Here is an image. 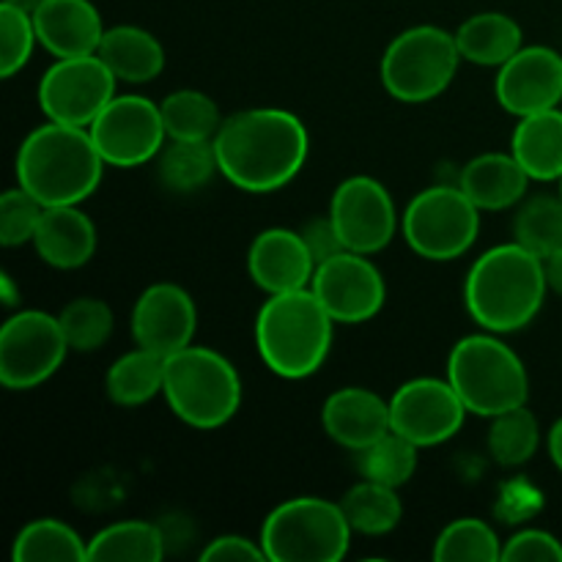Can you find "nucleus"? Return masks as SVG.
<instances>
[{
	"label": "nucleus",
	"mask_w": 562,
	"mask_h": 562,
	"mask_svg": "<svg viewBox=\"0 0 562 562\" xmlns=\"http://www.w3.org/2000/svg\"><path fill=\"white\" fill-rule=\"evenodd\" d=\"M510 154L536 181L562 179V110L525 115L514 132Z\"/></svg>",
	"instance_id": "24"
},
{
	"label": "nucleus",
	"mask_w": 562,
	"mask_h": 562,
	"mask_svg": "<svg viewBox=\"0 0 562 562\" xmlns=\"http://www.w3.org/2000/svg\"><path fill=\"white\" fill-rule=\"evenodd\" d=\"M97 55L121 82L132 86H143L165 69V49L159 38L137 25H115L104 31Z\"/></svg>",
	"instance_id": "23"
},
{
	"label": "nucleus",
	"mask_w": 562,
	"mask_h": 562,
	"mask_svg": "<svg viewBox=\"0 0 562 562\" xmlns=\"http://www.w3.org/2000/svg\"><path fill=\"white\" fill-rule=\"evenodd\" d=\"M464 420L467 406L448 379H412L390 398V426L417 448L448 442L461 431Z\"/></svg>",
	"instance_id": "13"
},
{
	"label": "nucleus",
	"mask_w": 562,
	"mask_h": 562,
	"mask_svg": "<svg viewBox=\"0 0 562 562\" xmlns=\"http://www.w3.org/2000/svg\"><path fill=\"white\" fill-rule=\"evenodd\" d=\"M543 267H547L549 289H552L554 294L562 296V247L554 252V256H549L547 261H543Z\"/></svg>",
	"instance_id": "42"
},
{
	"label": "nucleus",
	"mask_w": 562,
	"mask_h": 562,
	"mask_svg": "<svg viewBox=\"0 0 562 562\" xmlns=\"http://www.w3.org/2000/svg\"><path fill=\"white\" fill-rule=\"evenodd\" d=\"M316 267L318 263L302 231L267 228L256 236L250 252H247V269H250L252 283L267 291L269 296L311 289Z\"/></svg>",
	"instance_id": "18"
},
{
	"label": "nucleus",
	"mask_w": 562,
	"mask_h": 562,
	"mask_svg": "<svg viewBox=\"0 0 562 562\" xmlns=\"http://www.w3.org/2000/svg\"><path fill=\"white\" fill-rule=\"evenodd\" d=\"M69 340L58 316L20 311L0 329V382L5 390H33L66 360Z\"/></svg>",
	"instance_id": "10"
},
{
	"label": "nucleus",
	"mask_w": 562,
	"mask_h": 562,
	"mask_svg": "<svg viewBox=\"0 0 562 562\" xmlns=\"http://www.w3.org/2000/svg\"><path fill=\"white\" fill-rule=\"evenodd\" d=\"M538 445H541V426H538V417L527 409V404L492 417L488 453L499 467L527 464L536 456Z\"/></svg>",
	"instance_id": "32"
},
{
	"label": "nucleus",
	"mask_w": 562,
	"mask_h": 562,
	"mask_svg": "<svg viewBox=\"0 0 562 562\" xmlns=\"http://www.w3.org/2000/svg\"><path fill=\"white\" fill-rule=\"evenodd\" d=\"M220 173L245 192L283 190L305 168L307 130L280 108L241 110L223 121L214 137Z\"/></svg>",
	"instance_id": "1"
},
{
	"label": "nucleus",
	"mask_w": 562,
	"mask_h": 562,
	"mask_svg": "<svg viewBox=\"0 0 562 562\" xmlns=\"http://www.w3.org/2000/svg\"><path fill=\"white\" fill-rule=\"evenodd\" d=\"M132 338L143 349L170 357L195 338L198 311L192 296L176 283H154L132 307Z\"/></svg>",
	"instance_id": "16"
},
{
	"label": "nucleus",
	"mask_w": 562,
	"mask_h": 562,
	"mask_svg": "<svg viewBox=\"0 0 562 562\" xmlns=\"http://www.w3.org/2000/svg\"><path fill=\"white\" fill-rule=\"evenodd\" d=\"M3 3H9V5H16V9H22V11H36L38 9V3H42V0H3Z\"/></svg>",
	"instance_id": "45"
},
{
	"label": "nucleus",
	"mask_w": 562,
	"mask_h": 562,
	"mask_svg": "<svg viewBox=\"0 0 562 562\" xmlns=\"http://www.w3.org/2000/svg\"><path fill=\"white\" fill-rule=\"evenodd\" d=\"M44 206L22 187L5 190L0 195V241L3 247H20L33 241Z\"/></svg>",
	"instance_id": "38"
},
{
	"label": "nucleus",
	"mask_w": 562,
	"mask_h": 562,
	"mask_svg": "<svg viewBox=\"0 0 562 562\" xmlns=\"http://www.w3.org/2000/svg\"><path fill=\"white\" fill-rule=\"evenodd\" d=\"M448 382L477 417H497L525 406L530 376L521 357L494 335H467L448 357Z\"/></svg>",
	"instance_id": "6"
},
{
	"label": "nucleus",
	"mask_w": 562,
	"mask_h": 562,
	"mask_svg": "<svg viewBox=\"0 0 562 562\" xmlns=\"http://www.w3.org/2000/svg\"><path fill=\"white\" fill-rule=\"evenodd\" d=\"M115 80L119 77L99 55L58 58L38 82V108L47 121L91 126L115 97Z\"/></svg>",
	"instance_id": "11"
},
{
	"label": "nucleus",
	"mask_w": 562,
	"mask_h": 562,
	"mask_svg": "<svg viewBox=\"0 0 562 562\" xmlns=\"http://www.w3.org/2000/svg\"><path fill=\"white\" fill-rule=\"evenodd\" d=\"M461 60L453 33L437 25H417L398 33L384 49L382 82L398 102H431L453 82Z\"/></svg>",
	"instance_id": "8"
},
{
	"label": "nucleus",
	"mask_w": 562,
	"mask_h": 562,
	"mask_svg": "<svg viewBox=\"0 0 562 562\" xmlns=\"http://www.w3.org/2000/svg\"><path fill=\"white\" fill-rule=\"evenodd\" d=\"M322 426L333 442L360 453L384 434L393 431L390 401L366 387H340L324 401Z\"/></svg>",
	"instance_id": "19"
},
{
	"label": "nucleus",
	"mask_w": 562,
	"mask_h": 562,
	"mask_svg": "<svg viewBox=\"0 0 562 562\" xmlns=\"http://www.w3.org/2000/svg\"><path fill=\"white\" fill-rule=\"evenodd\" d=\"M102 170L104 159L88 126L49 121L16 151V181L42 206H77L93 195Z\"/></svg>",
	"instance_id": "2"
},
{
	"label": "nucleus",
	"mask_w": 562,
	"mask_h": 562,
	"mask_svg": "<svg viewBox=\"0 0 562 562\" xmlns=\"http://www.w3.org/2000/svg\"><path fill=\"white\" fill-rule=\"evenodd\" d=\"M461 58L475 66H503L521 49V27L503 11L472 14L453 33Z\"/></svg>",
	"instance_id": "25"
},
{
	"label": "nucleus",
	"mask_w": 562,
	"mask_h": 562,
	"mask_svg": "<svg viewBox=\"0 0 562 562\" xmlns=\"http://www.w3.org/2000/svg\"><path fill=\"white\" fill-rule=\"evenodd\" d=\"M33 247L55 269H80L97 252V225L77 206H44Z\"/></svg>",
	"instance_id": "21"
},
{
	"label": "nucleus",
	"mask_w": 562,
	"mask_h": 562,
	"mask_svg": "<svg viewBox=\"0 0 562 562\" xmlns=\"http://www.w3.org/2000/svg\"><path fill=\"white\" fill-rule=\"evenodd\" d=\"M36 42L38 36L31 11L0 3V75L5 80L27 64Z\"/></svg>",
	"instance_id": "37"
},
{
	"label": "nucleus",
	"mask_w": 562,
	"mask_h": 562,
	"mask_svg": "<svg viewBox=\"0 0 562 562\" xmlns=\"http://www.w3.org/2000/svg\"><path fill=\"white\" fill-rule=\"evenodd\" d=\"M203 562H261L267 560L261 541H250L245 536H220L209 541L201 552Z\"/></svg>",
	"instance_id": "40"
},
{
	"label": "nucleus",
	"mask_w": 562,
	"mask_h": 562,
	"mask_svg": "<svg viewBox=\"0 0 562 562\" xmlns=\"http://www.w3.org/2000/svg\"><path fill=\"white\" fill-rule=\"evenodd\" d=\"M329 220L346 250L373 256L393 241L398 214L387 187L371 176L340 181L329 201Z\"/></svg>",
	"instance_id": "14"
},
{
	"label": "nucleus",
	"mask_w": 562,
	"mask_h": 562,
	"mask_svg": "<svg viewBox=\"0 0 562 562\" xmlns=\"http://www.w3.org/2000/svg\"><path fill=\"white\" fill-rule=\"evenodd\" d=\"M401 228L406 245L420 258L453 261L475 245L481 231V209L467 198L461 187L437 184L412 198Z\"/></svg>",
	"instance_id": "9"
},
{
	"label": "nucleus",
	"mask_w": 562,
	"mask_h": 562,
	"mask_svg": "<svg viewBox=\"0 0 562 562\" xmlns=\"http://www.w3.org/2000/svg\"><path fill=\"white\" fill-rule=\"evenodd\" d=\"M437 562H497L503 560V543L497 532L481 519H459L445 527L434 541Z\"/></svg>",
	"instance_id": "33"
},
{
	"label": "nucleus",
	"mask_w": 562,
	"mask_h": 562,
	"mask_svg": "<svg viewBox=\"0 0 562 562\" xmlns=\"http://www.w3.org/2000/svg\"><path fill=\"white\" fill-rule=\"evenodd\" d=\"M0 291H3V305L5 307H14L16 302H20V291L14 289V283H11V274H0Z\"/></svg>",
	"instance_id": "44"
},
{
	"label": "nucleus",
	"mask_w": 562,
	"mask_h": 562,
	"mask_svg": "<svg viewBox=\"0 0 562 562\" xmlns=\"http://www.w3.org/2000/svg\"><path fill=\"white\" fill-rule=\"evenodd\" d=\"M505 562H562V543L547 530H521L503 547Z\"/></svg>",
	"instance_id": "39"
},
{
	"label": "nucleus",
	"mask_w": 562,
	"mask_h": 562,
	"mask_svg": "<svg viewBox=\"0 0 562 562\" xmlns=\"http://www.w3.org/2000/svg\"><path fill=\"white\" fill-rule=\"evenodd\" d=\"M217 170L212 140H170V146L159 154V179L173 192L201 190Z\"/></svg>",
	"instance_id": "31"
},
{
	"label": "nucleus",
	"mask_w": 562,
	"mask_h": 562,
	"mask_svg": "<svg viewBox=\"0 0 562 562\" xmlns=\"http://www.w3.org/2000/svg\"><path fill=\"white\" fill-rule=\"evenodd\" d=\"M38 44L55 58L97 55L104 25L91 0H42L33 11Z\"/></svg>",
	"instance_id": "20"
},
{
	"label": "nucleus",
	"mask_w": 562,
	"mask_h": 562,
	"mask_svg": "<svg viewBox=\"0 0 562 562\" xmlns=\"http://www.w3.org/2000/svg\"><path fill=\"white\" fill-rule=\"evenodd\" d=\"M104 165L113 168H137L162 151L168 137L162 110L146 97H113L108 108L88 126Z\"/></svg>",
	"instance_id": "12"
},
{
	"label": "nucleus",
	"mask_w": 562,
	"mask_h": 562,
	"mask_svg": "<svg viewBox=\"0 0 562 562\" xmlns=\"http://www.w3.org/2000/svg\"><path fill=\"white\" fill-rule=\"evenodd\" d=\"M530 176L514 154L488 151L461 168L459 187L481 212H503L527 195Z\"/></svg>",
	"instance_id": "22"
},
{
	"label": "nucleus",
	"mask_w": 562,
	"mask_h": 562,
	"mask_svg": "<svg viewBox=\"0 0 562 562\" xmlns=\"http://www.w3.org/2000/svg\"><path fill=\"white\" fill-rule=\"evenodd\" d=\"M302 236H305L307 247H311L313 258H316V263L327 261V258L338 256V252H344V241H340L338 231H335L333 220L327 217H318V220H311V223L305 225V231H302Z\"/></svg>",
	"instance_id": "41"
},
{
	"label": "nucleus",
	"mask_w": 562,
	"mask_h": 562,
	"mask_svg": "<svg viewBox=\"0 0 562 562\" xmlns=\"http://www.w3.org/2000/svg\"><path fill=\"white\" fill-rule=\"evenodd\" d=\"M165 360L168 357L143 349V346L126 351L110 366L108 376H104L108 398L119 406H130V409L148 404L165 387Z\"/></svg>",
	"instance_id": "26"
},
{
	"label": "nucleus",
	"mask_w": 562,
	"mask_h": 562,
	"mask_svg": "<svg viewBox=\"0 0 562 562\" xmlns=\"http://www.w3.org/2000/svg\"><path fill=\"white\" fill-rule=\"evenodd\" d=\"M340 508H344L351 530L362 532V536H387L404 516L398 488L368 481V477L344 494Z\"/></svg>",
	"instance_id": "28"
},
{
	"label": "nucleus",
	"mask_w": 562,
	"mask_h": 562,
	"mask_svg": "<svg viewBox=\"0 0 562 562\" xmlns=\"http://www.w3.org/2000/svg\"><path fill=\"white\" fill-rule=\"evenodd\" d=\"M549 456H552L554 467L562 472V417L552 426L549 431Z\"/></svg>",
	"instance_id": "43"
},
{
	"label": "nucleus",
	"mask_w": 562,
	"mask_h": 562,
	"mask_svg": "<svg viewBox=\"0 0 562 562\" xmlns=\"http://www.w3.org/2000/svg\"><path fill=\"white\" fill-rule=\"evenodd\" d=\"M170 140H214L223 126L220 108L209 93L181 88L159 102Z\"/></svg>",
	"instance_id": "30"
},
{
	"label": "nucleus",
	"mask_w": 562,
	"mask_h": 562,
	"mask_svg": "<svg viewBox=\"0 0 562 562\" xmlns=\"http://www.w3.org/2000/svg\"><path fill=\"white\" fill-rule=\"evenodd\" d=\"M165 401L198 431L225 426L241 406V379L220 351L187 346L165 360Z\"/></svg>",
	"instance_id": "5"
},
{
	"label": "nucleus",
	"mask_w": 562,
	"mask_h": 562,
	"mask_svg": "<svg viewBox=\"0 0 562 562\" xmlns=\"http://www.w3.org/2000/svg\"><path fill=\"white\" fill-rule=\"evenodd\" d=\"M311 291L318 296L335 324L371 322L384 305L382 272L362 252L344 250L316 267Z\"/></svg>",
	"instance_id": "15"
},
{
	"label": "nucleus",
	"mask_w": 562,
	"mask_h": 562,
	"mask_svg": "<svg viewBox=\"0 0 562 562\" xmlns=\"http://www.w3.org/2000/svg\"><path fill=\"white\" fill-rule=\"evenodd\" d=\"M547 291L543 258L510 241L492 247L472 263L464 302L470 316L488 333H516L538 316Z\"/></svg>",
	"instance_id": "3"
},
{
	"label": "nucleus",
	"mask_w": 562,
	"mask_h": 562,
	"mask_svg": "<svg viewBox=\"0 0 562 562\" xmlns=\"http://www.w3.org/2000/svg\"><path fill=\"white\" fill-rule=\"evenodd\" d=\"M560 195H562V179H560Z\"/></svg>",
	"instance_id": "46"
},
{
	"label": "nucleus",
	"mask_w": 562,
	"mask_h": 562,
	"mask_svg": "<svg viewBox=\"0 0 562 562\" xmlns=\"http://www.w3.org/2000/svg\"><path fill=\"white\" fill-rule=\"evenodd\" d=\"M417 445L401 434L387 431L371 448L360 450V472L368 481L401 488L417 470Z\"/></svg>",
	"instance_id": "35"
},
{
	"label": "nucleus",
	"mask_w": 562,
	"mask_h": 562,
	"mask_svg": "<svg viewBox=\"0 0 562 562\" xmlns=\"http://www.w3.org/2000/svg\"><path fill=\"white\" fill-rule=\"evenodd\" d=\"M516 241L547 261L562 247V195H536L519 209L514 223Z\"/></svg>",
	"instance_id": "34"
},
{
	"label": "nucleus",
	"mask_w": 562,
	"mask_h": 562,
	"mask_svg": "<svg viewBox=\"0 0 562 562\" xmlns=\"http://www.w3.org/2000/svg\"><path fill=\"white\" fill-rule=\"evenodd\" d=\"M335 318L311 289L272 294L256 318V349L263 366L283 379L316 373L333 349Z\"/></svg>",
	"instance_id": "4"
},
{
	"label": "nucleus",
	"mask_w": 562,
	"mask_h": 562,
	"mask_svg": "<svg viewBox=\"0 0 562 562\" xmlns=\"http://www.w3.org/2000/svg\"><path fill=\"white\" fill-rule=\"evenodd\" d=\"M497 102L508 113H543L562 104V58L549 47H521L510 60L499 66Z\"/></svg>",
	"instance_id": "17"
},
{
	"label": "nucleus",
	"mask_w": 562,
	"mask_h": 562,
	"mask_svg": "<svg viewBox=\"0 0 562 562\" xmlns=\"http://www.w3.org/2000/svg\"><path fill=\"white\" fill-rule=\"evenodd\" d=\"M11 558L16 562H82L88 560V543L58 519H36L14 538Z\"/></svg>",
	"instance_id": "29"
},
{
	"label": "nucleus",
	"mask_w": 562,
	"mask_h": 562,
	"mask_svg": "<svg viewBox=\"0 0 562 562\" xmlns=\"http://www.w3.org/2000/svg\"><path fill=\"white\" fill-rule=\"evenodd\" d=\"M58 322L64 327L69 349L75 351H97L108 344L113 333V311L104 300L97 296H77L64 311L58 313Z\"/></svg>",
	"instance_id": "36"
},
{
	"label": "nucleus",
	"mask_w": 562,
	"mask_h": 562,
	"mask_svg": "<svg viewBox=\"0 0 562 562\" xmlns=\"http://www.w3.org/2000/svg\"><path fill=\"white\" fill-rule=\"evenodd\" d=\"M351 532L340 503L296 497L263 519L261 547L272 562H338L349 552Z\"/></svg>",
	"instance_id": "7"
},
{
	"label": "nucleus",
	"mask_w": 562,
	"mask_h": 562,
	"mask_svg": "<svg viewBox=\"0 0 562 562\" xmlns=\"http://www.w3.org/2000/svg\"><path fill=\"white\" fill-rule=\"evenodd\" d=\"M165 536L151 521H119L88 541V560L97 562H159Z\"/></svg>",
	"instance_id": "27"
}]
</instances>
